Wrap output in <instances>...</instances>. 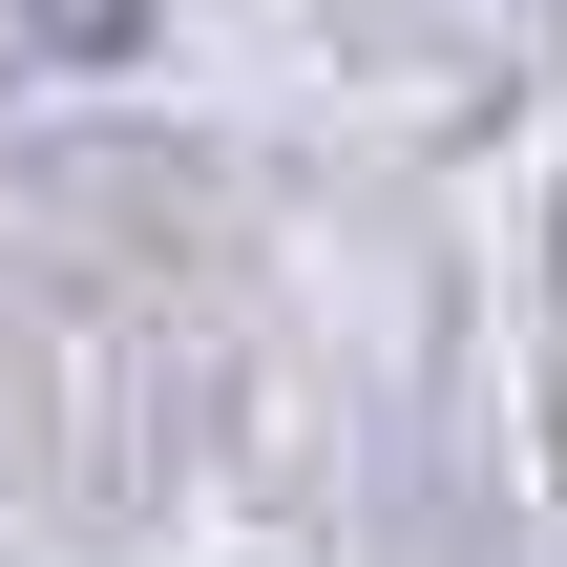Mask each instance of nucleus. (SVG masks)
<instances>
[{
	"mask_svg": "<svg viewBox=\"0 0 567 567\" xmlns=\"http://www.w3.org/2000/svg\"><path fill=\"white\" fill-rule=\"evenodd\" d=\"M0 21H21V42H63V63H126V42H147V0H0Z\"/></svg>",
	"mask_w": 567,
	"mask_h": 567,
	"instance_id": "1",
	"label": "nucleus"
}]
</instances>
